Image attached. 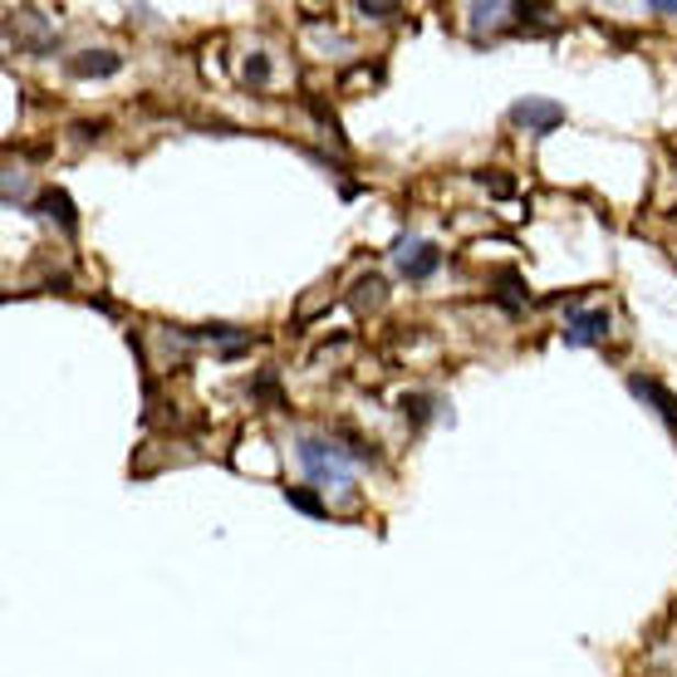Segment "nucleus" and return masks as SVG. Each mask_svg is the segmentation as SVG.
<instances>
[{"mask_svg": "<svg viewBox=\"0 0 677 677\" xmlns=\"http://www.w3.org/2000/svg\"><path fill=\"white\" fill-rule=\"evenodd\" d=\"M295 462H300L304 476H310V481L320 486V491L354 481V457H348V452L338 447L334 437H314V432L295 437Z\"/></svg>", "mask_w": 677, "mask_h": 677, "instance_id": "1", "label": "nucleus"}, {"mask_svg": "<svg viewBox=\"0 0 677 677\" xmlns=\"http://www.w3.org/2000/svg\"><path fill=\"white\" fill-rule=\"evenodd\" d=\"M393 266H398V275H403V280H428V275L442 266V251L432 246V241L403 236L393 246Z\"/></svg>", "mask_w": 677, "mask_h": 677, "instance_id": "2", "label": "nucleus"}, {"mask_svg": "<svg viewBox=\"0 0 677 677\" xmlns=\"http://www.w3.org/2000/svg\"><path fill=\"white\" fill-rule=\"evenodd\" d=\"M511 123L515 129H525V133H555L559 123H565V109L550 103V99H521L511 109Z\"/></svg>", "mask_w": 677, "mask_h": 677, "instance_id": "3", "label": "nucleus"}, {"mask_svg": "<svg viewBox=\"0 0 677 677\" xmlns=\"http://www.w3.org/2000/svg\"><path fill=\"white\" fill-rule=\"evenodd\" d=\"M629 393L639 398V403H648V408L658 412V418L677 432V393H673V388H663L658 378H648V374H633V378H629Z\"/></svg>", "mask_w": 677, "mask_h": 677, "instance_id": "4", "label": "nucleus"}, {"mask_svg": "<svg viewBox=\"0 0 677 677\" xmlns=\"http://www.w3.org/2000/svg\"><path fill=\"white\" fill-rule=\"evenodd\" d=\"M604 338H609V310L569 314V324H565V344L569 348H595V344H604Z\"/></svg>", "mask_w": 677, "mask_h": 677, "instance_id": "5", "label": "nucleus"}, {"mask_svg": "<svg viewBox=\"0 0 677 677\" xmlns=\"http://www.w3.org/2000/svg\"><path fill=\"white\" fill-rule=\"evenodd\" d=\"M74 79H109V74L123 69V55H113V49H84V55H74L65 65Z\"/></svg>", "mask_w": 677, "mask_h": 677, "instance_id": "6", "label": "nucleus"}, {"mask_svg": "<svg viewBox=\"0 0 677 677\" xmlns=\"http://www.w3.org/2000/svg\"><path fill=\"white\" fill-rule=\"evenodd\" d=\"M35 211H45L49 221H59V231H65V236H74V231H79V211H74L65 187H45V192L35 197Z\"/></svg>", "mask_w": 677, "mask_h": 677, "instance_id": "7", "label": "nucleus"}, {"mask_svg": "<svg viewBox=\"0 0 677 677\" xmlns=\"http://www.w3.org/2000/svg\"><path fill=\"white\" fill-rule=\"evenodd\" d=\"M496 304L506 314H521L525 310V280L521 270H496Z\"/></svg>", "mask_w": 677, "mask_h": 677, "instance_id": "8", "label": "nucleus"}, {"mask_svg": "<svg viewBox=\"0 0 677 677\" xmlns=\"http://www.w3.org/2000/svg\"><path fill=\"white\" fill-rule=\"evenodd\" d=\"M285 501H290V506H295V511L314 515V521H324V515H330V506H324L320 486H285Z\"/></svg>", "mask_w": 677, "mask_h": 677, "instance_id": "9", "label": "nucleus"}, {"mask_svg": "<svg viewBox=\"0 0 677 677\" xmlns=\"http://www.w3.org/2000/svg\"><path fill=\"white\" fill-rule=\"evenodd\" d=\"M354 290H358V295H354L358 310H378V304H384V280H378V275H364Z\"/></svg>", "mask_w": 677, "mask_h": 677, "instance_id": "10", "label": "nucleus"}, {"mask_svg": "<svg viewBox=\"0 0 677 677\" xmlns=\"http://www.w3.org/2000/svg\"><path fill=\"white\" fill-rule=\"evenodd\" d=\"M432 408H437V398H432V393H408V398H403V418L418 422V428L432 418Z\"/></svg>", "mask_w": 677, "mask_h": 677, "instance_id": "11", "label": "nucleus"}, {"mask_svg": "<svg viewBox=\"0 0 677 677\" xmlns=\"http://www.w3.org/2000/svg\"><path fill=\"white\" fill-rule=\"evenodd\" d=\"M511 10L515 5H471L467 15H471V30H481V25L496 30V25H501V15H511Z\"/></svg>", "mask_w": 677, "mask_h": 677, "instance_id": "12", "label": "nucleus"}, {"mask_svg": "<svg viewBox=\"0 0 677 677\" xmlns=\"http://www.w3.org/2000/svg\"><path fill=\"white\" fill-rule=\"evenodd\" d=\"M270 79V59L266 55H251L246 59V84H266Z\"/></svg>", "mask_w": 677, "mask_h": 677, "instance_id": "13", "label": "nucleus"}, {"mask_svg": "<svg viewBox=\"0 0 677 677\" xmlns=\"http://www.w3.org/2000/svg\"><path fill=\"white\" fill-rule=\"evenodd\" d=\"M358 15H364V20H393L398 15V5H378V0H374V5H368V0H358Z\"/></svg>", "mask_w": 677, "mask_h": 677, "instance_id": "14", "label": "nucleus"}, {"mask_svg": "<svg viewBox=\"0 0 677 677\" xmlns=\"http://www.w3.org/2000/svg\"><path fill=\"white\" fill-rule=\"evenodd\" d=\"M476 182H481V187H491L496 197H511V192H515V182H511V177H496V173H491V177H486V173H476Z\"/></svg>", "mask_w": 677, "mask_h": 677, "instance_id": "15", "label": "nucleus"}, {"mask_svg": "<svg viewBox=\"0 0 677 677\" xmlns=\"http://www.w3.org/2000/svg\"><path fill=\"white\" fill-rule=\"evenodd\" d=\"M648 10H658V15H677V0H648Z\"/></svg>", "mask_w": 677, "mask_h": 677, "instance_id": "16", "label": "nucleus"}]
</instances>
